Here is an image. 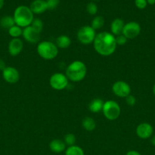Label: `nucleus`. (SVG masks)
<instances>
[{"mask_svg":"<svg viewBox=\"0 0 155 155\" xmlns=\"http://www.w3.org/2000/svg\"><path fill=\"white\" fill-rule=\"evenodd\" d=\"M126 155H141L138 151H134V150H132V151H129L127 153H126Z\"/></svg>","mask_w":155,"mask_h":155,"instance_id":"obj_31","label":"nucleus"},{"mask_svg":"<svg viewBox=\"0 0 155 155\" xmlns=\"http://www.w3.org/2000/svg\"><path fill=\"white\" fill-rule=\"evenodd\" d=\"M126 103L129 106H134L135 104V103H136V98H135V96H133V95H132L130 94L129 96H127L126 98Z\"/></svg>","mask_w":155,"mask_h":155,"instance_id":"obj_30","label":"nucleus"},{"mask_svg":"<svg viewBox=\"0 0 155 155\" xmlns=\"http://www.w3.org/2000/svg\"><path fill=\"white\" fill-rule=\"evenodd\" d=\"M86 10L89 15H95L97 13V11H98V7L96 5V3L91 2H89L87 5Z\"/></svg>","mask_w":155,"mask_h":155,"instance_id":"obj_26","label":"nucleus"},{"mask_svg":"<svg viewBox=\"0 0 155 155\" xmlns=\"http://www.w3.org/2000/svg\"><path fill=\"white\" fill-rule=\"evenodd\" d=\"M30 26L33 27L38 32L41 33V31L43 30V23L42 20L40 19V18H34L33 20V21H32Z\"/></svg>","mask_w":155,"mask_h":155,"instance_id":"obj_25","label":"nucleus"},{"mask_svg":"<svg viewBox=\"0 0 155 155\" xmlns=\"http://www.w3.org/2000/svg\"><path fill=\"white\" fill-rule=\"evenodd\" d=\"M135 5L138 9H144L147 7V0H135Z\"/></svg>","mask_w":155,"mask_h":155,"instance_id":"obj_29","label":"nucleus"},{"mask_svg":"<svg viewBox=\"0 0 155 155\" xmlns=\"http://www.w3.org/2000/svg\"><path fill=\"white\" fill-rule=\"evenodd\" d=\"M112 92L119 98H126L131 94V87L125 81H116L112 86Z\"/></svg>","mask_w":155,"mask_h":155,"instance_id":"obj_9","label":"nucleus"},{"mask_svg":"<svg viewBox=\"0 0 155 155\" xmlns=\"http://www.w3.org/2000/svg\"><path fill=\"white\" fill-rule=\"evenodd\" d=\"M48 10H54L59 6L60 0H46Z\"/></svg>","mask_w":155,"mask_h":155,"instance_id":"obj_27","label":"nucleus"},{"mask_svg":"<svg viewBox=\"0 0 155 155\" xmlns=\"http://www.w3.org/2000/svg\"><path fill=\"white\" fill-rule=\"evenodd\" d=\"M104 25V19L103 17L101 16H96L94 17V19L92 20L91 22V26L94 30H99V29L102 28Z\"/></svg>","mask_w":155,"mask_h":155,"instance_id":"obj_23","label":"nucleus"},{"mask_svg":"<svg viewBox=\"0 0 155 155\" xmlns=\"http://www.w3.org/2000/svg\"><path fill=\"white\" fill-rule=\"evenodd\" d=\"M30 8L33 15H40L48 10L46 0H33L30 4Z\"/></svg>","mask_w":155,"mask_h":155,"instance_id":"obj_14","label":"nucleus"},{"mask_svg":"<svg viewBox=\"0 0 155 155\" xmlns=\"http://www.w3.org/2000/svg\"><path fill=\"white\" fill-rule=\"evenodd\" d=\"M64 142L65 143V145H68V146H72L74 145L76 142V137L74 134L72 133H68L66 134L64 137Z\"/></svg>","mask_w":155,"mask_h":155,"instance_id":"obj_24","label":"nucleus"},{"mask_svg":"<svg viewBox=\"0 0 155 155\" xmlns=\"http://www.w3.org/2000/svg\"><path fill=\"white\" fill-rule=\"evenodd\" d=\"M50 85L55 90H63L68 85V79L65 74L56 73L50 77Z\"/></svg>","mask_w":155,"mask_h":155,"instance_id":"obj_7","label":"nucleus"},{"mask_svg":"<svg viewBox=\"0 0 155 155\" xmlns=\"http://www.w3.org/2000/svg\"><path fill=\"white\" fill-rule=\"evenodd\" d=\"M96 36V30H94L91 26L81 27L77 33L78 40L83 45H89L93 43Z\"/></svg>","mask_w":155,"mask_h":155,"instance_id":"obj_6","label":"nucleus"},{"mask_svg":"<svg viewBox=\"0 0 155 155\" xmlns=\"http://www.w3.org/2000/svg\"><path fill=\"white\" fill-rule=\"evenodd\" d=\"M65 155H84V150L77 145L68 146L65 149Z\"/></svg>","mask_w":155,"mask_h":155,"instance_id":"obj_21","label":"nucleus"},{"mask_svg":"<svg viewBox=\"0 0 155 155\" xmlns=\"http://www.w3.org/2000/svg\"><path fill=\"white\" fill-rule=\"evenodd\" d=\"M87 74V67L81 61L71 62L66 68L65 76L68 80L72 82H80L84 79Z\"/></svg>","mask_w":155,"mask_h":155,"instance_id":"obj_3","label":"nucleus"},{"mask_svg":"<svg viewBox=\"0 0 155 155\" xmlns=\"http://www.w3.org/2000/svg\"><path fill=\"white\" fill-rule=\"evenodd\" d=\"M15 24L21 28L30 26L32 21L34 19L33 12L30 7L26 5H19L15 8L13 15Z\"/></svg>","mask_w":155,"mask_h":155,"instance_id":"obj_2","label":"nucleus"},{"mask_svg":"<svg viewBox=\"0 0 155 155\" xmlns=\"http://www.w3.org/2000/svg\"><path fill=\"white\" fill-rule=\"evenodd\" d=\"M141 33V26L138 22L130 21L125 24L123 28L122 35L126 36L128 39H132L136 38Z\"/></svg>","mask_w":155,"mask_h":155,"instance_id":"obj_8","label":"nucleus"},{"mask_svg":"<svg viewBox=\"0 0 155 155\" xmlns=\"http://www.w3.org/2000/svg\"><path fill=\"white\" fill-rule=\"evenodd\" d=\"M2 77L5 82L10 84H15L20 79V74L14 67L8 66L2 71Z\"/></svg>","mask_w":155,"mask_h":155,"instance_id":"obj_10","label":"nucleus"},{"mask_svg":"<svg viewBox=\"0 0 155 155\" xmlns=\"http://www.w3.org/2000/svg\"><path fill=\"white\" fill-rule=\"evenodd\" d=\"M7 66L5 65V63L4 61H3L2 59H0V71H2Z\"/></svg>","mask_w":155,"mask_h":155,"instance_id":"obj_32","label":"nucleus"},{"mask_svg":"<svg viewBox=\"0 0 155 155\" xmlns=\"http://www.w3.org/2000/svg\"><path fill=\"white\" fill-rule=\"evenodd\" d=\"M128 39L125 36H123L122 34L119 35V36H115V42L116 44L119 45H123L125 44H126L127 42Z\"/></svg>","mask_w":155,"mask_h":155,"instance_id":"obj_28","label":"nucleus"},{"mask_svg":"<svg viewBox=\"0 0 155 155\" xmlns=\"http://www.w3.org/2000/svg\"><path fill=\"white\" fill-rule=\"evenodd\" d=\"M82 127L87 131H93L96 128V122L92 117H87L82 120Z\"/></svg>","mask_w":155,"mask_h":155,"instance_id":"obj_20","label":"nucleus"},{"mask_svg":"<svg viewBox=\"0 0 155 155\" xmlns=\"http://www.w3.org/2000/svg\"><path fill=\"white\" fill-rule=\"evenodd\" d=\"M22 36L24 37V40L28 42L29 43L35 44L37 43L40 39V33L37 30H35L31 26L25 27L23 29Z\"/></svg>","mask_w":155,"mask_h":155,"instance_id":"obj_11","label":"nucleus"},{"mask_svg":"<svg viewBox=\"0 0 155 155\" xmlns=\"http://www.w3.org/2000/svg\"><path fill=\"white\" fill-rule=\"evenodd\" d=\"M36 51L38 54L44 60H53L58 55L59 48L53 42L42 41L38 43Z\"/></svg>","mask_w":155,"mask_h":155,"instance_id":"obj_4","label":"nucleus"},{"mask_svg":"<svg viewBox=\"0 0 155 155\" xmlns=\"http://www.w3.org/2000/svg\"><path fill=\"white\" fill-rule=\"evenodd\" d=\"M94 1H99V0H94Z\"/></svg>","mask_w":155,"mask_h":155,"instance_id":"obj_37","label":"nucleus"},{"mask_svg":"<svg viewBox=\"0 0 155 155\" xmlns=\"http://www.w3.org/2000/svg\"><path fill=\"white\" fill-rule=\"evenodd\" d=\"M153 127L150 124L142 123L139 124L136 128V135L142 139H147L153 134Z\"/></svg>","mask_w":155,"mask_h":155,"instance_id":"obj_13","label":"nucleus"},{"mask_svg":"<svg viewBox=\"0 0 155 155\" xmlns=\"http://www.w3.org/2000/svg\"><path fill=\"white\" fill-rule=\"evenodd\" d=\"M5 4V0H0V9H2L4 6Z\"/></svg>","mask_w":155,"mask_h":155,"instance_id":"obj_35","label":"nucleus"},{"mask_svg":"<svg viewBox=\"0 0 155 155\" xmlns=\"http://www.w3.org/2000/svg\"><path fill=\"white\" fill-rule=\"evenodd\" d=\"M8 32H9V34L10 35V36L12 37V39H15V38H19L20 36H22L23 29L15 24V26L11 27L9 30H8Z\"/></svg>","mask_w":155,"mask_h":155,"instance_id":"obj_22","label":"nucleus"},{"mask_svg":"<svg viewBox=\"0 0 155 155\" xmlns=\"http://www.w3.org/2000/svg\"><path fill=\"white\" fill-rule=\"evenodd\" d=\"M71 39L66 35H61L59 37L56 38V45L58 47V48H68L71 45Z\"/></svg>","mask_w":155,"mask_h":155,"instance_id":"obj_17","label":"nucleus"},{"mask_svg":"<svg viewBox=\"0 0 155 155\" xmlns=\"http://www.w3.org/2000/svg\"><path fill=\"white\" fill-rule=\"evenodd\" d=\"M93 44L95 51L102 56L113 54L117 45L115 36L108 32H101L97 34Z\"/></svg>","mask_w":155,"mask_h":155,"instance_id":"obj_1","label":"nucleus"},{"mask_svg":"<svg viewBox=\"0 0 155 155\" xmlns=\"http://www.w3.org/2000/svg\"><path fill=\"white\" fill-rule=\"evenodd\" d=\"M104 101L100 98H94L90 102L88 108L92 113H99L103 110Z\"/></svg>","mask_w":155,"mask_h":155,"instance_id":"obj_18","label":"nucleus"},{"mask_svg":"<svg viewBox=\"0 0 155 155\" xmlns=\"http://www.w3.org/2000/svg\"><path fill=\"white\" fill-rule=\"evenodd\" d=\"M15 25V20H14L13 16H10V15H6V16L2 17L0 19V26L2 27L3 29L5 30H9L12 27Z\"/></svg>","mask_w":155,"mask_h":155,"instance_id":"obj_19","label":"nucleus"},{"mask_svg":"<svg viewBox=\"0 0 155 155\" xmlns=\"http://www.w3.org/2000/svg\"><path fill=\"white\" fill-rule=\"evenodd\" d=\"M102 111L106 119L109 120H115L119 117L121 108L119 104L116 101L113 100H109L104 102Z\"/></svg>","mask_w":155,"mask_h":155,"instance_id":"obj_5","label":"nucleus"},{"mask_svg":"<svg viewBox=\"0 0 155 155\" xmlns=\"http://www.w3.org/2000/svg\"><path fill=\"white\" fill-rule=\"evenodd\" d=\"M66 145L64 142V141L60 139H53L50 143V149L54 153H62L65 151Z\"/></svg>","mask_w":155,"mask_h":155,"instance_id":"obj_16","label":"nucleus"},{"mask_svg":"<svg viewBox=\"0 0 155 155\" xmlns=\"http://www.w3.org/2000/svg\"><path fill=\"white\" fill-rule=\"evenodd\" d=\"M150 142H151L152 145H153V146H155V136H152L151 139H150Z\"/></svg>","mask_w":155,"mask_h":155,"instance_id":"obj_34","label":"nucleus"},{"mask_svg":"<svg viewBox=\"0 0 155 155\" xmlns=\"http://www.w3.org/2000/svg\"><path fill=\"white\" fill-rule=\"evenodd\" d=\"M153 93L154 94V95H155V84L153 85Z\"/></svg>","mask_w":155,"mask_h":155,"instance_id":"obj_36","label":"nucleus"},{"mask_svg":"<svg viewBox=\"0 0 155 155\" xmlns=\"http://www.w3.org/2000/svg\"><path fill=\"white\" fill-rule=\"evenodd\" d=\"M125 22L120 18H115L112 21L110 25L111 33L114 36H119L122 34L123 28L125 26Z\"/></svg>","mask_w":155,"mask_h":155,"instance_id":"obj_15","label":"nucleus"},{"mask_svg":"<svg viewBox=\"0 0 155 155\" xmlns=\"http://www.w3.org/2000/svg\"><path fill=\"white\" fill-rule=\"evenodd\" d=\"M24 48V43L20 38H15L11 39L8 45V51L10 55L15 57L21 54Z\"/></svg>","mask_w":155,"mask_h":155,"instance_id":"obj_12","label":"nucleus"},{"mask_svg":"<svg viewBox=\"0 0 155 155\" xmlns=\"http://www.w3.org/2000/svg\"><path fill=\"white\" fill-rule=\"evenodd\" d=\"M147 4L150 5H153L155 4V0H147Z\"/></svg>","mask_w":155,"mask_h":155,"instance_id":"obj_33","label":"nucleus"}]
</instances>
